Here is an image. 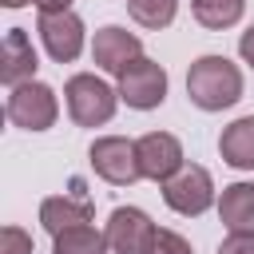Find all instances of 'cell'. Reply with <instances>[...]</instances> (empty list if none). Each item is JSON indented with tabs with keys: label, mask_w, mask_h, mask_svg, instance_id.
Wrapping results in <instances>:
<instances>
[{
	"label": "cell",
	"mask_w": 254,
	"mask_h": 254,
	"mask_svg": "<svg viewBox=\"0 0 254 254\" xmlns=\"http://www.w3.org/2000/svg\"><path fill=\"white\" fill-rule=\"evenodd\" d=\"M4 8H24V4H32V0H0Z\"/></svg>",
	"instance_id": "23"
},
{
	"label": "cell",
	"mask_w": 254,
	"mask_h": 254,
	"mask_svg": "<svg viewBox=\"0 0 254 254\" xmlns=\"http://www.w3.org/2000/svg\"><path fill=\"white\" fill-rule=\"evenodd\" d=\"M218 254H254V234H226L218 242Z\"/></svg>",
	"instance_id": "20"
},
{
	"label": "cell",
	"mask_w": 254,
	"mask_h": 254,
	"mask_svg": "<svg viewBox=\"0 0 254 254\" xmlns=\"http://www.w3.org/2000/svg\"><path fill=\"white\" fill-rule=\"evenodd\" d=\"M103 238H107L111 254H155L159 226H155L151 214L139 210V206H115V210L107 214Z\"/></svg>",
	"instance_id": "6"
},
{
	"label": "cell",
	"mask_w": 254,
	"mask_h": 254,
	"mask_svg": "<svg viewBox=\"0 0 254 254\" xmlns=\"http://www.w3.org/2000/svg\"><path fill=\"white\" fill-rule=\"evenodd\" d=\"M87 159H91V171H95L103 183H111V187H131V183L143 179L135 139H123V135H99V139L87 147Z\"/></svg>",
	"instance_id": "5"
},
{
	"label": "cell",
	"mask_w": 254,
	"mask_h": 254,
	"mask_svg": "<svg viewBox=\"0 0 254 254\" xmlns=\"http://www.w3.org/2000/svg\"><path fill=\"white\" fill-rule=\"evenodd\" d=\"M163 202L175 214H183V218H198L202 210L214 206V179H210V171L198 167V163H187L175 179L163 183Z\"/></svg>",
	"instance_id": "7"
},
{
	"label": "cell",
	"mask_w": 254,
	"mask_h": 254,
	"mask_svg": "<svg viewBox=\"0 0 254 254\" xmlns=\"http://www.w3.org/2000/svg\"><path fill=\"white\" fill-rule=\"evenodd\" d=\"M36 32H40V40H44V52H48L56 64L79 60V52H83V44H87L83 20H79L71 8H67V12H40Z\"/></svg>",
	"instance_id": "8"
},
{
	"label": "cell",
	"mask_w": 254,
	"mask_h": 254,
	"mask_svg": "<svg viewBox=\"0 0 254 254\" xmlns=\"http://www.w3.org/2000/svg\"><path fill=\"white\" fill-rule=\"evenodd\" d=\"M64 103H67V115L75 127H103L119 107V91L107 79L79 71L64 83Z\"/></svg>",
	"instance_id": "2"
},
{
	"label": "cell",
	"mask_w": 254,
	"mask_h": 254,
	"mask_svg": "<svg viewBox=\"0 0 254 254\" xmlns=\"http://www.w3.org/2000/svg\"><path fill=\"white\" fill-rule=\"evenodd\" d=\"M238 56H242V64H250V67H254V24L238 36Z\"/></svg>",
	"instance_id": "21"
},
{
	"label": "cell",
	"mask_w": 254,
	"mask_h": 254,
	"mask_svg": "<svg viewBox=\"0 0 254 254\" xmlns=\"http://www.w3.org/2000/svg\"><path fill=\"white\" fill-rule=\"evenodd\" d=\"M218 218L230 234H254V183H230L218 198Z\"/></svg>",
	"instance_id": "13"
},
{
	"label": "cell",
	"mask_w": 254,
	"mask_h": 254,
	"mask_svg": "<svg viewBox=\"0 0 254 254\" xmlns=\"http://www.w3.org/2000/svg\"><path fill=\"white\" fill-rule=\"evenodd\" d=\"M71 190H75V194H52V198L40 202V226H44L52 238L64 234V230H75V226H91L95 206H91V198L83 194V183L75 179Z\"/></svg>",
	"instance_id": "10"
},
{
	"label": "cell",
	"mask_w": 254,
	"mask_h": 254,
	"mask_svg": "<svg viewBox=\"0 0 254 254\" xmlns=\"http://www.w3.org/2000/svg\"><path fill=\"white\" fill-rule=\"evenodd\" d=\"M175 12H179V0H127V16L139 28H147V32L171 28L175 24Z\"/></svg>",
	"instance_id": "17"
},
{
	"label": "cell",
	"mask_w": 254,
	"mask_h": 254,
	"mask_svg": "<svg viewBox=\"0 0 254 254\" xmlns=\"http://www.w3.org/2000/svg\"><path fill=\"white\" fill-rule=\"evenodd\" d=\"M36 67H40V60H36V48H32L28 32L24 28H8L4 52H0V79H4V87L12 91L20 83L36 79Z\"/></svg>",
	"instance_id": "12"
},
{
	"label": "cell",
	"mask_w": 254,
	"mask_h": 254,
	"mask_svg": "<svg viewBox=\"0 0 254 254\" xmlns=\"http://www.w3.org/2000/svg\"><path fill=\"white\" fill-rule=\"evenodd\" d=\"M155 254H194L190 242L179 234V230H163L159 226V242H155Z\"/></svg>",
	"instance_id": "19"
},
{
	"label": "cell",
	"mask_w": 254,
	"mask_h": 254,
	"mask_svg": "<svg viewBox=\"0 0 254 254\" xmlns=\"http://www.w3.org/2000/svg\"><path fill=\"white\" fill-rule=\"evenodd\" d=\"M52 254H111L103 230L95 226H75V230H64L52 238Z\"/></svg>",
	"instance_id": "16"
},
{
	"label": "cell",
	"mask_w": 254,
	"mask_h": 254,
	"mask_svg": "<svg viewBox=\"0 0 254 254\" xmlns=\"http://www.w3.org/2000/svg\"><path fill=\"white\" fill-rule=\"evenodd\" d=\"M40 12H67L71 8V0H32Z\"/></svg>",
	"instance_id": "22"
},
{
	"label": "cell",
	"mask_w": 254,
	"mask_h": 254,
	"mask_svg": "<svg viewBox=\"0 0 254 254\" xmlns=\"http://www.w3.org/2000/svg\"><path fill=\"white\" fill-rule=\"evenodd\" d=\"M135 147H139V171L151 183H167V179H175L187 167L183 143L171 131H147L143 139H135Z\"/></svg>",
	"instance_id": "9"
},
{
	"label": "cell",
	"mask_w": 254,
	"mask_h": 254,
	"mask_svg": "<svg viewBox=\"0 0 254 254\" xmlns=\"http://www.w3.org/2000/svg\"><path fill=\"white\" fill-rule=\"evenodd\" d=\"M139 56H143V40H139L135 32L119 28V24L99 28L95 40H91V60H95V67H103V71H111V75H119V71H123L131 60H139Z\"/></svg>",
	"instance_id": "11"
},
{
	"label": "cell",
	"mask_w": 254,
	"mask_h": 254,
	"mask_svg": "<svg viewBox=\"0 0 254 254\" xmlns=\"http://www.w3.org/2000/svg\"><path fill=\"white\" fill-rule=\"evenodd\" d=\"M4 115L20 131H48V127H56V119H60L56 87H48L40 79H28V83L12 87L8 91V103H4Z\"/></svg>",
	"instance_id": "3"
},
{
	"label": "cell",
	"mask_w": 254,
	"mask_h": 254,
	"mask_svg": "<svg viewBox=\"0 0 254 254\" xmlns=\"http://www.w3.org/2000/svg\"><path fill=\"white\" fill-rule=\"evenodd\" d=\"M167 67L159 64V60H147V56H139V60H131L119 75H115V91H119V99L127 103V107H135V111H155L163 99H167Z\"/></svg>",
	"instance_id": "4"
},
{
	"label": "cell",
	"mask_w": 254,
	"mask_h": 254,
	"mask_svg": "<svg viewBox=\"0 0 254 254\" xmlns=\"http://www.w3.org/2000/svg\"><path fill=\"white\" fill-rule=\"evenodd\" d=\"M0 254H32V234L20 226H4L0 230Z\"/></svg>",
	"instance_id": "18"
},
{
	"label": "cell",
	"mask_w": 254,
	"mask_h": 254,
	"mask_svg": "<svg viewBox=\"0 0 254 254\" xmlns=\"http://www.w3.org/2000/svg\"><path fill=\"white\" fill-rule=\"evenodd\" d=\"M218 155L226 167L234 171H254V115L234 119L230 127H222L218 135Z\"/></svg>",
	"instance_id": "14"
},
{
	"label": "cell",
	"mask_w": 254,
	"mask_h": 254,
	"mask_svg": "<svg viewBox=\"0 0 254 254\" xmlns=\"http://www.w3.org/2000/svg\"><path fill=\"white\" fill-rule=\"evenodd\" d=\"M187 95L198 111H226L242 99V71L226 56H198L187 67Z\"/></svg>",
	"instance_id": "1"
},
{
	"label": "cell",
	"mask_w": 254,
	"mask_h": 254,
	"mask_svg": "<svg viewBox=\"0 0 254 254\" xmlns=\"http://www.w3.org/2000/svg\"><path fill=\"white\" fill-rule=\"evenodd\" d=\"M190 12L202 28L210 32H222V28H234L246 12V0H190Z\"/></svg>",
	"instance_id": "15"
}]
</instances>
